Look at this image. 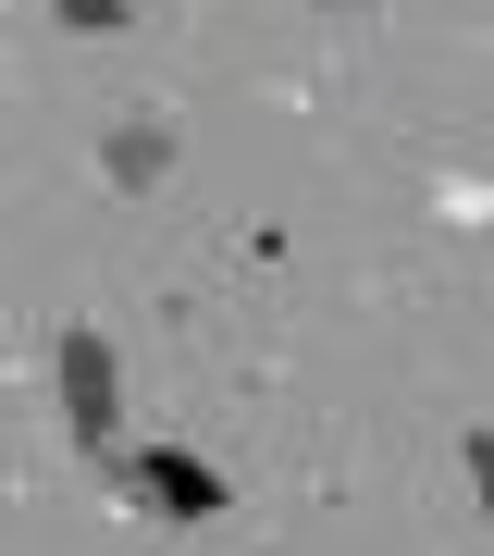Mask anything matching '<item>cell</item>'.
Returning <instances> with one entry per match:
<instances>
[{"label": "cell", "instance_id": "cell-1", "mask_svg": "<svg viewBox=\"0 0 494 556\" xmlns=\"http://www.w3.org/2000/svg\"><path fill=\"white\" fill-rule=\"evenodd\" d=\"M62 383H75V433H112V358H99L87 334L62 346Z\"/></svg>", "mask_w": 494, "mask_h": 556}, {"label": "cell", "instance_id": "cell-2", "mask_svg": "<svg viewBox=\"0 0 494 556\" xmlns=\"http://www.w3.org/2000/svg\"><path fill=\"white\" fill-rule=\"evenodd\" d=\"M62 25H124V0H62Z\"/></svg>", "mask_w": 494, "mask_h": 556}]
</instances>
